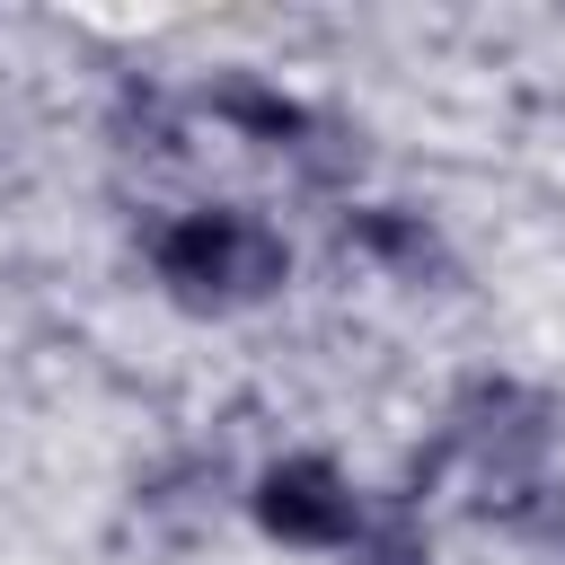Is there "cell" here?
Returning a JSON list of instances; mask_svg holds the SVG:
<instances>
[{"mask_svg": "<svg viewBox=\"0 0 565 565\" xmlns=\"http://www.w3.org/2000/svg\"><path fill=\"white\" fill-rule=\"evenodd\" d=\"M150 274L185 309H256L291 282V247L265 212L203 203V212H177L150 230Z\"/></svg>", "mask_w": 565, "mask_h": 565, "instance_id": "1", "label": "cell"}, {"mask_svg": "<svg viewBox=\"0 0 565 565\" xmlns=\"http://www.w3.org/2000/svg\"><path fill=\"white\" fill-rule=\"evenodd\" d=\"M247 512H256V530L282 539V547H327V556H344L371 503H362V486H353L327 450H282V459L256 477Z\"/></svg>", "mask_w": 565, "mask_h": 565, "instance_id": "2", "label": "cell"}, {"mask_svg": "<svg viewBox=\"0 0 565 565\" xmlns=\"http://www.w3.org/2000/svg\"><path fill=\"white\" fill-rule=\"evenodd\" d=\"M203 115L230 124L238 141H256V150H309V132H318V115H309L300 97H282L274 79H256V71L212 79V88H203Z\"/></svg>", "mask_w": 565, "mask_h": 565, "instance_id": "3", "label": "cell"}, {"mask_svg": "<svg viewBox=\"0 0 565 565\" xmlns=\"http://www.w3.org/2000/svg\"><path fill=\"white\" fill-rule=\"evenodd\" d=\"M344 247H362V256H380L388 274H415V282L441 265L433 221H424V212H406V203H353V212H344Z\"/></svg>", "mask_w": 565, "mask_h": 565, "instance_id": "4", "label": "cell"}, {"mask_svg": "<svg viewBox=\"0 0 565 565\" xmlns=\"http://www.w3.org/2000/svg\"><path fill=\"white\" fill-rule=\"evenodd\" d=\"M344 565H433V539H424V512L415 503H371Z\"/></svg>", "mask_w": 565, "mask_h": 565, "instance_id": "5", "label": "cell"}]
</instances>
